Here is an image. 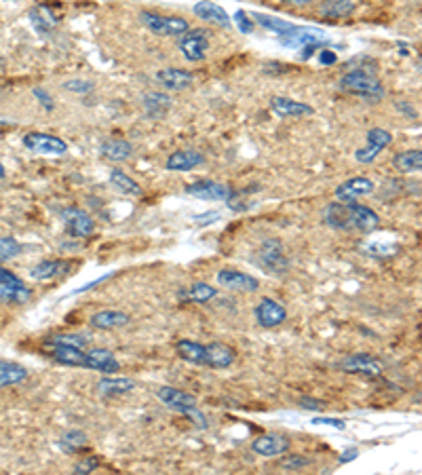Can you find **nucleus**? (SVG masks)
<instances>
[{"label": "nucleus", "instance_id": "nucleus-1", "mask_svg": "<svg viewBox=\"0 0 422 475\" xmlns=\"http://www.w3.org/2000/svg\"><path fill=\"white\" fill-rule=\"evenodd\" d=\"M325 224L336 230H359V232H372L380 218L374 209L359 205V203H329L323 211Z\"/></svg>", "mask_w": 422, "mask_h": 475}, {"label": "nucleus", "instance_id": "nucleus-2", "mask_svg": "<svg viewBox=\"0 0 422 475\" xmlns=\"http://www.w3.org/2000/svg\"><path fill=\"white\" fill-rule=\"evenodd\" d=\"M340 87L353 96H359L364 100H382L384 96V87L378 78L366 70H350L340 78Z\"/></svg>", "mask_w": 422, "mask_h": 475}, {"label": "nucleus", "instance_id": "nucleus-3", "mask_svg": "<svg viewBox=\"0 0 422 475\" xmlns=\"http://www.w3.org/2000/svg\"><path fill=\"white\" fill-rule=\"evenodd\" d=\"M157 398L167 408H171V410H175L180 414H186L188 419H192L198 429H205L207 427V419L196 408V400L192 398V395H188V393H184L180 389H173V386H161L157 391Z\"/></svg>", "mask_w": 422, "mask_h": 475}, {"label": "nucleus", "instance_id": "nucleus-4", "mask_svg": "<svg viewBox=\"0 0 422 475\" xmlns=\"http://www.w3.org/2000/svg\"><path fill=\"white\" fill-rule=\"evenodd\" d=\"M32 298V289L5 266H0V302L3 304H26Z\"/></svg>", "mask_w": 422, "mask_h": 475}, {"label": "nucleus", "instance_id": "nucleus-5", "mask_svg": "<svg viewBox=\"0 0 422 475\" xmlns=\"http://www.w3.org/2000/svg\"><path fill=\"white\" fill-rule=\"evenodd\" d=\"M142 24L159 36H182L188 30V22L182 17H167L153 11H142Z\"/></svg>", "mask_w": 422, "mask_h": 475}, {"label": "nucleus", "instance_id": "nucleus-6", "mask_svg": "<svg viewBox=\"0 0 422 475\" xmlns=\"http://www.w3.org/2000/svg\"><path fill=\"white\" fill-rule=\"evenodd\" d=\"M180 51L188 61H203L209 51V32L207 30H186L180 40Z\"/></svg>", "mask_w": 422, "mask_h": 475}, {"label": "nucleus", "instance_id": "nucleus-7", "mask_svg": "<svg viewBox=\"0 0 422 475\" xmlns=\"http://www.w3.org/2000/svg\"><path fill=\"white\" fill-rule=\"evenodd\" d=\"M61 222H63L68 234L70 236H79V239H87V236H91L93 230H95L93 218L87 211L77 209V207L63 209L61 211Z\"/></svg>", "mask_w": 422, "mask_h": 475}, {"label": "nucleus", "instance_id": "nucleus-8", "mask_svg": "<svg viewBox=\"0 0 422 475\" xmlns=\"http://www.w3.org/2000/svg\"><path fill=\"white\" fill-rule=\"evenodd\" d=\"M279 40L283 43L290 49H308V47H319L325 45L327 38L323 34V30L319 28H302V26H294V30H290L288 34L279 36Z\"/></svg>", "mask_w": 422, "mask_h": 475}, {"label": "nucleus", "instance_id": "nucleus-9", "mask_svg": "<svg viewBox=\"0 0 422 475\" xmlns=\"http://www.w3.org/2000/svg\"><path fill=\"white\" fill-rule=\"evenodd\" d=\"M260 264L274 275H283L290 269V260L283 254V246H281L276 239H268L262 243L260 248Z\"/></svg>", "mask_w": 422, "mask_h": 475}, {"label": "nucleus", "instance_id": "nucleus-10", "mask_svg": "<svg viewBox=\"0 0 422 475\" xmlns=\"http://www.w3.org/2000/svg\"><path fill=\"white\" fill-rule=\"evenodd\" d=\"M288 319V310L274 298H262L256 306V322L262 328H276Z\"/></svg>", "mask_w": 422, "mask_h": 475}, {"label": "nucleus", "instance_id": "nucleus-11", "mask_svg": "<svg viewBox=\"0 0 422 475\" xmlns=\"http://www.w3.org/2000/svg\"><path fill=\"white\" fill-rule=\"evenodd\" d=\"M391 142H393V135L386 129H380V127L370 129L368 131V146L366 148H359L355 152V158H357L359 163H372V161H376V156L386 146H391Z\"/></svg>", "mask_w": 422, "mask_h": 475}, {"label": "nucleus", "instance_id": "nucleus-12", "mask_svg": "<svg viewBox=\"0 0 422 475\" xmlns=\"http://www.w3.org/2000/svg\"><path fill=\"white\" fill-rule=\"evenodd\" d=\"M338 368L342 372H348V374H366V376H380L382 374L380 359H376L368 353H357V355L344 357L338 363Z\"/></svg>", "mask_w": 422, "mask_h": 475}, {"label": "nucleus", "instance_id": "nucleus-13", "mask_svg": "<svg viewBox=\"0 0 422 475\" xmlns=\"http://www.w3.org/2000/svg\"><path fill=\"white\" fill-rule=\"evenodd\" d=\"M24 146L36 154H63L68 150V144L57 137V135H49V133H28L24 137Z\"/></svg>", "mask_w": 422, "mask_h": 475}, {"label": "nucleus", "instance_id": "nucleus-14", "mask_svg": "<svg viewBox=\"0 0 422 475\" xmlns=\"http://www.w3.org/2000/svg\"><path fill=\"white\" fill-rule=\"evenodd\" d=\"M186 193L205 201H230L233 199V188L220 182H211V180H201L190 186H186Z\"/></svg>", "mask_w": 422, "mask_h": 475}, {"label": "nucleus", "instance_id": "nucleus-15", "mask_svg": "<svg viewBox=\"0 0 422 475\" xmlns=\"http://www.w3.org/2000/svg\"><path fill=\"white\" fill-rule=\"evenodd\" d=\"M47 349L53 361L61 363V365H70V368H85V351L81 347L75 345H61V342H49L47 340Z\"/></svg>", "mask_w": 422, "mask_h": 475}, {"label": "nucleus", "instance_id": "nucleus-16", "mask_svg": "<svg viewBox=\"0 0 422 475\" xmlns=\"http://www.w3.org/2000/svg\"><path fill=\"white\" fill-rule=\"evenodd\" d=\"M290 446H292V442L286 435H279V433H266L251 442V450L260 456H281L290 450Z\"/></svg>", "mask_w": 422, "mask_h": 475}, {"label": "nucleus", "instance_id": "nucleus-17", "mask_svg": "<svg viewBox=\"0 0 422 475\" xmlns=\"http://www.w3.org/2000/svg\"><path fill=\"white\" fill-rule=\"evenodd\" d=\"M374 193V182L368 178H350L346 182H342L336 188V199L342 203H353L361 197H368Z\"/></svg>", "mask_w": 422, "mask_h": 475}, {"label": "nucleus", "instance_id": "nucleus-18", "mask_svg": "<svg viewBox=\"0 0 422 475\" xmlns=\"http://www.w3.org/2000/svg\"><path fill=\"white\" fill-rule=\"evenodd\" d=\"M85 368L102 372V374H114V372L120 370V363H118V359L114 357L112 351L91 349V351H85Z\"/></svg>", "mask_w": 422, "mask_h": 475}, {"label": "nucleus", "instance_id": "nucleus-19", "mask_svg": "<svg viewBox=\"0 0 422 475\" xmlns=\"http://www.w3.org/2000/svg\"><path fill=\"white\" fill-rule=\"evenodd\" d=\"M218 283L222 287L228 289H237V292H256L260 287V281L247 273L241 271H233V269H224L218 273Z\"/></svg>", "mask_w": 422, "mask_h": 475}, {"label": "nucleus", "instance_id": "nucleus-20", "mask_svg": "<svg viewBox=\"0 0 422 475\" xmlns=\"http://www.w3.org/2000/svg\"><path fill=\"white\" fill-rule=\"evenodd\" d=\"M270 110L279 116H283V119H300V116H311L315 110L313 106L304 104V102H296V100H290V98H272L270 102Z\"/></svg>", "mask_w": 422, "mask_h": 475}, {"label": "nucleus", "instance_id": "nucleus-21", "mask_svg": "<svg viewBox=\"0 0 422 475\" xmlns=\"http://www.w3.org/2000/svg\"><path fill=\"white\" fill-rule=\"evenodd\" d=\"M194 15L201 17L203 22H209V24H214V26H220V28H230V17L228 13L216 5V3H211V0H201V3L194 5Z\"/></svg>", "mask_w": 422, "mask_h": 475}, {"label": "nucleus", "instance_id": "nucleus-22", "mask_svg": "<svg viewBox=\"0 0 422 475\" xmlns=\"http://www.w3.org/2000/svg\"><path fill=\"white\" fill-rule=\"evenodd\" d=\"M205 163V156L196 150H178L173 152L169 158H167V163L165 167L169 172H190L198 165Z\"/></svg>", "mask_w": 422, "mask_h": 475}, {"label": "nucleus", "instance_id": "nucleus-23", "mask_svg": "<svg viewBox=\"0 0 422 475\" xmlns=\"http://www.w3.org/2000/svg\"><path fill=\"white\" fill-rule=\"evenodd\" d=\"M205 349H207V361H205L207 368H216V370L228 368V365H233V361L237 357L235 349L228 345H222V342L205 345Z\"/></svg>", "mask_w": 422, "mask_h": 475}, {"label": "nucleus", "instance_id": "nucleus-24", "mask_svg": "<svg viewBox=\"0 0 422 475\" xmlns=\"http://www.w3.org/2000/svg\"><path fill=\"white\" fill-rule=\"evenodd\" d=\"M157 81L171 91H184L192 85L194 78L190 72L178 70V68H165V70L157 72Z\"/></svg>", "mask_w": 422, "mask_h": 475}, {"label": "nucleus", "instance_id": "nucleus-25", "mask_svg": "<svg viewBox=\"0 0 422 475\" xmlns=\"http://www.w3.org/2000/svg\"><path fill=\"white\" fill-rule=\"evenodd\" d=\"M72 269V262L70 260H45V262H38L34 269H32V279L36 281H51L59 275H63L65 271Z\"/></svg>", "mask_w": 422, "mask_h": 475}, {"label": "nucleus", "instance_id": "nucleus-26", "mask_svg": "<svg viewBox=\"0 0 422 475\" xmlns=\"http://www.w3.org/2000/svg\"><path fill=\"white\" fill-rule=\"evenodd\" d=\"M129 324V315L123 310H100L91 317V326L95 330H116Z\"/></svg>", "mask_w": 422, "mask_h": 475}, {"label": "nucleus", "instance_id": "nucleus-27", "mask_svg": "<svg viewBox=\"0 0 422 475\" xmlns=\"http://www.w3.org/2000/svg\"><path fill=\"white\" fill-rule=\"evenodd\" d=\"M135 389V382L131 378H114L106 376L97 382V393L104 398H116V395H127L129 391Z\"/></svg>", "mask_w": 422, "mask_h": 475}, {"label": "nucleus", "instance_id": "nucleus-28", "mask_svg": "<svg viewBox=\"0 0 422 475\" xmlns=\"http://www.w3.org/2000/svg\"><path fill=\"white\" fill-rule=\"evenodd\" d=\"M175 351L184 361H190V363H196V365H205V361H207V349L201 342L182 338V340L175 342Z\"/></svg>", "mask_w": 422, "mask_h": 475}, {"label": "nucleus", "instance_id": "nucleus-29", "mask_svg": "<svg viewBox=\"0 0 422 475\" xmlns=\"http://www.w3.org/2000/svg\"><path fill=\"white\" fill-rule=\"evenodd\" d=\"M28 378V370L22 363L0 359V389L19 384Z\"/></svg>", "mask_w": 422, "mask_h": 475}, {"label": "nucleus", "instance_id": "nucleus-30", "mask_svg": "<svg viewBox=\"0 0 422 475\" xmlns=\"http://www.w3.org/2000/svg\"><path fill=\"white\" fill-rule=\"evenodd\" d=\"M169 108H171V98H169V96L157 93V91L144 96V112H146L150 119H155V121H157V119H163V116L169 112Z\"/></svg>", "mask_w": 422, "mask_h": 475}, {"label": "nucleus", "instance_id": "nucleus-31", "mask_svg": "<svg viewBox=\"0 0 422 475\" xmlns=\"http://www.w3.org/2000/svg\"><path fill=\"white\" fill-rule=\"evenodd\" d=\"M395 169L401 172V174H412V172H420L422 167V152L420 150H405V152H399L395 158Z\"/></svg>", "mask_w": 422, "mask_h": 475}, {"label": "nucleus", "instance_id": "nucleus-32", "mask_svg": "<svg viewBox=\"0 0 422 475\" xmlns=\"http://www.w3.org/2000/svg\"><path fill=\"white\" fill-rule=\"evenodd\" d=\"M353 11H355V0H323L321 5V15L334 17V20L348 17Z\"/></svg>", "mask_w": 422, "mask_h": 475}, {"label": "nucleus", "instance_id": "nucleus-33", "mask_svg": "<svg viewBox=\"0 0 422 475\" xmlns=\"http://www.w3.org/2000/svg\"><path fill=\"white\" fill-rule=\"evenodd\" d=\"M102 154L106 156V158H110V161H125V158H129L131 156V152H133V146L129 144V142H125V140H108V142H104L102 144Z\"/></svg>", "mask_w": 422, "mask_h": 475}, {"label": "nucleus", "instance_id": "nucleus-34", "mask_svg": "<svg viewBox=\"0 0 422 475\" xmlns=\"http://www.w3.org/2000/svg\"><path fill=\"white\" fill-rule=\"evenodd\" d=\"M30 20H32V24H34V28L38 30V32H51L55 26H57V15L49 9V7H45V5H38V7H34L32 11H30Z\"/></svg>", "mask_w": 422, "mask_h": 475}, {"label": "nucleus", "instance_id": "nucleus-35", "mask_svg": "<svg viewBox=\"0 0 422 475\" xmlns=\"http://www.w3.org/2000/svg\"><path fill=\"white\" fill-rule=\"evenodd\" d=\"M218 296V289L211 287L209 283H192L190 287H186L182 292V300H188V302H196V304H203V302H209L211 298Z\"/></svg>", "mask_w": 422, "mask_h": 475}, {"label": "nucleus", "instance_id": "nucleus-36", "mask_svg": "<svg viewBox=\"0 0 422 475\" xmlns=\"http://www.w3.org/2000/svg\"><path fill=\"white\" fill-rule=\"evenodd\" d=\"M110 182H112V186H116L125 195H131V197H139V195H142V186H139L133 178H129L120 169H112L110 172Z\"/></svg>", "mask_w": 422, "mask_h": 475}, {"label": "nucleus", "instance_id": "nucleus-37", "mask_svg": "<svg viewBox=\"0 0 422 475\" xmlns=\"http://www.w3.org/2000/svg\"><path fill=\"white\" fill-rule=\"evenodd\" d=\"M85 446H87V435L83 431H77V429L68 431L59 437V448L68 454H75V452L83 450Z\"/></svg>", "mask_w": 422, "mask_h": 475}, {"label": "nucleus", "instance_id": "nucleus-38", "mask_svg": "<svg viewBox=\"0 0 422 475\" xmlns=\"http://www.w3.org/2000/svg\"><path fill=\"white\" fill-rule=\"evenodd\" d=\"M251 20H256L262 28H266V30H272L276 36H283V34H288L290 30H294V24H290V22H283V20H279V17H270V15H262V13H253V17Z\"/></svg>", "mask_w": 422, "mask_h": 475}, {"label": "nucleus", "instance_id": "nucleus-39", "mask_svg": "<svg viewBox=\"0 0 422 475\" xmlns=\"http://www.w3.org/2000/svg\"><path fill=\"white\" fill-rule=\"evenodd\" d=\"M22 250H24L22 243L17 239H13V236H0V264L17 258L22 254Z\"/></svg>", "mask_w": 422, "mask_h": 475}, {"label": "nucleus", "instance_id": "nucleus-40", "mask_svg": "<svg viewBox=\"0 0 422 475\" xmlns=\"http://www.w3.org/2000/svg\"><path fill=\"white\" fill-rule=\"evenodd\" d=\"M49 342H61V345H75V347H81L85 349L87 345V338L83 336H77V334H57V336H51Z\"/></svg>", "mask_w": 422, "mask_h": 475}, {"label": "nucleus", "instance_id": "nucleus-41", "mask_svg": "<svg viewBox=\"0 0 422 475\" xmlns=\"http://www.w3.org/2000/svg\"><path fill=\"white\" fill-rule=\"evenodd\" d=\"M235 22H237V26H239V30L243 34H251L253 32V20L245 11H237L235 13Z\"/></svg>", "mask_w": 422, "mask_h": 475}, {"label": "nucleus", "instance_id": "nucleus-42", "mask_svg": "<svg viewBox=\"0 0 422 475\" xmlns=\"http://www.w3.org/2000/svg\"><path fill=\"white\" fill-rule=\"evenodd\" d=\"M368 252H372L374 256H395L399 252V248L397 246H378V243H374V246L368 248Z\"/></svg>", "mask_w": 422, "mask_h": 475}, {"label": "nucleus", "instance_id": "nucleus-43", "mask_svg": "<svg viewBox=\"0 0 422 475\" xmlns=\"http://www.w3.org/2000/svg\"><path fill=\"white\" fill-rule=\"evenodd\" d=\"M65 89L70 91H79V93H89L93 89V85L89 81H68L65 83Z\"/></svg>", "mask_w": 422, "mask_h": 475}, {"label": "nucleus", "instance_id": "nucleus-44", "mask_svg": "<svg viewBox=\"0 0 422 475\" xmlns=\"http://www.w3.org/2000/svg\"><path fill=\"white\" fill-rule=\"evenodd\" d=\"M97 465H100V460L93 458V456H89V458H85L83 462H79V465L75 467V471H77V473H91Z\"/></svg>", "mask_w": 422, "mask_h": 475}, {"label": "nucleus", "instance_id": "nucleus-45", "mask_svg": "<svg viewBox=\"0 0 422 475\" xmlns=\"http://www.w3.org/2000/svg\"><path fill=\"white\" fill-rule=\"evenodd\" d=\"M313 425H329V427H336L340 431L346 427L344 421H340V419H313Z\"/></svg>", "mask_w": 422, "mask_h": 475}, {"label": "nucleus", "instance_id": "nucleus-46", "mask_svg": "<svg viewBox=\"0 0 422 475\" xmlns=\"http://www.w3.org/2000/svg\"><path fill=\"white\" fill-rule=\"evenodd\" d=\"M216 220H220V211H211V213H205V216H194L196 224H209V222H216Z\"/></svg>", "mask_w": 422, "mask_h": 475}, {"label": "nucleus", "instance_id": "nucleus-47", "mask_svg": "<svg viewBox=\"0 0 422 475\" xmlns=\"http://www.w3.org/2000/svg\"><path fill=\"white\" fill-rule=\"evenodd\" d=\"M336 53L334 51H329V49H325V51H321L319 53V63H323V66H329V63H336Z\"/></svg>", "mask_w": 422, "mask_h": 475}, {"label": "nucleus", "instance_id": "nucleus-48", "mask_svg": "<svg viewBox=\"0 0 422 475\" xmlns=\"http://www.w3.org/2000/svg\"><path fill=\"white\" fill-rule=\"evenodd\" d=\"M308 465V460L306 458H288V460H283V467H306Z\"/></svg>", "mask_w": 422, "mask_h": 475}, {"label": "nucleus", "instance_id": "nucleus-49", "mask_svg": "<svg viewBox=\"0 0 422 475\" xmlns=\"http://www.w3.org/2000/svg\"><path fill=\"white\" fill-rule=\"evenodd\" d=\"M302 408H306V410H321L323 406L317 400H302Z\"/></svg>", "mask_w": 422, "mask_h": 475}, {"label": "nucleus", "instance_id": "nucleus-50", "mask_svg": "<svg viewBox=\"0 0 422 475\" xmlns=\"http://www.w3.org/2000/svg\"><path fill=\"white\" fill-rule=\"evenodd\" d=\"M34 96H36V98H40V100H42V104H45V106H47V108H49V110H51V108H53V104H51V100H49V96H47V93H45V91H40V89H36V91H34Z\"/></svg>", "mask_w": 422, "mask_h": 475}, {"label": "nucleus", "instance_id": "nucleus-51", "mask_svg": "<svg viewBox=\"0 0 422 475\" xmlns=\"http://www.w3.org/2000/svg\"><path fill=\"white\" fill-rule=\"evenodd\" d=\"M355 456H357V450L353 448V450H348V452H344V454H342L340 462H346V460H353Z\"/></svg>", "mask_w": 422, "mask_h": 475}, {"label": "nucleus", "instance_id": "nucleus-52", "mask_svg": "<svg viewBox=\"0 0 422 475\" xmlns=\"http://www.w3.org/2000/svg\"><path fill=\"white\" fill-rule=\"evenodd\" d=\"M283 3H288V5H296V7H302V5L313 3V0H283Z\"/></svg>", "mask_w": 422, "mask_h": 475}, {"label": "nucleus", "instance_id": "nucleus-53", "mask_svg": "<svg viewBox=\"0 0 422 475\" xmlns=\"http://www.w3.org/2000/svg\"><path fill=\"white\" fill-rule=\"evenodd\" d=\"M0 178H5V167L3 165H0Z\"/></svg>", "mask_w": 422, "mask_h": 475}]
</instances>
